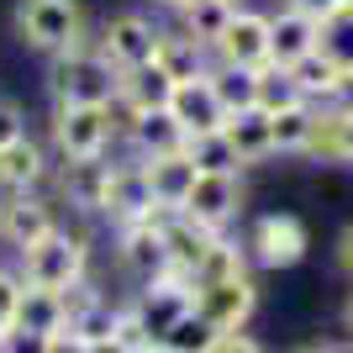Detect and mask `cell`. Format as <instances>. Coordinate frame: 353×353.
I'll use <instances>...</instances> for the list:
<instances>
[{
  "mask_svg": "<svg viewBox=\"0 0 353 353\" xmlns=\"http://www.w3.org/2000/svg\"><path fill=\"white\" fill-rule=\"evenodd\" d=\"M95 221H74L63 216V227H53V232L37 243V248L16 253L11 264L16 274L27 285H37V290H69V285H79L85 274H95V232H90Z\"/></svg>",
  "mask_w": 353,
  "mask_h": 353,
  "instance_id": "6da1fadb",
  "label": "cell"
},
{
  "mask_svg": "<svg viewBox=\"0 0 353 353\" xmlns=\"http://www.w3.org/2000/svg\"><path fill=\"white\" fill-rule=\"evenodd\" d=\"M43 95L48 105H105L117 95V69L105 63L95 27L79 43H69L63 53L43 59Z\"/></svg>",
  "mask_w": 353,
  "mask_h": 353,
  "instance_id": "7a4b0ae2",
  "label": "cell"
},
{
  "mask_svg": "<svg viewBox=\"0 0 353 353\" xmlns=\"http://www.w3.org/2000/svg\"><path fill=\"white\" fill-rule=\"evenodd\" d=\"M237 237H243L253 274H290L311 259V227L295 211H259Z\"/></svg>",
  "mask_w": 353,
  "mask_h": 353,
  "instance_id": "3957f363",
  "label": "cell"
},
{
  "mask_svg": "<svg viewBox=\"0 0 353 353\" xmlns=\"http://www.w3.org/2000/svg\"><path fill=\"white\" fill-rule=\"evenodd\" d=\"M95 27L85 16V0H16L11 6V32L16 43L37 53V59H53L69 43H79L85 32Z\"/></svg>",
  "mask_w": 353,
  "mask_h": 353,
  "instance_id": "277c9868",
  "label": "cell"
},
{
  "mask_svg": "<svg viewBox=\"0 0 353 353\" xmlns=\"http://www.w3.org/2000/svg\"><path fill=\"white\" fill-rule=\"evenodd\" d=\"M43 121H48L43 143L53 148L59 163L117 153V132H111V121H105V105H48Z\"/></svg>",
  "mask_w": 353,
  "mask_h": 353,
  "instance_id": "5b68a950",
  "label": "cell"
},
{
  "mask_svg": "<svg viewBox=\"0 0 353 353\" xmlns=\"http://www.w3.org/2000/svg\"><path fill=\"white\" fill-rule=\"evenodd\" d=\"M121 153V148H117ZM117 153H101V159H74L59 163L53 179H48V195L63 206V216L74 221H95L105 216V195H111V169H117Z\"/></svg>",
  "mask_w": 353,
  "mask_h": 353,
  "instance_id": "8992f818",
  "label": "cell"
},
{
  "mask_svg": "<svg viewBox=\"0 0 353 353\" xmlns=\"http://www.w3.org/2000/svg\"><path fill=\"white\" fill-rule=\"evenodd\" d=\"M159 32H163V16H153L143 0H137V6H121V11H111V16L95 21V43H101L105 63L121 74V69H137V63L153 59Z\"/></svg>",
  "mask_w": 353,
  "mask_h": 353,
  "instance_id": "52a82bcc",
  "label": "cell"
},
{
  "mask_svg": "<svg viewBox=\"0 0 353 353\" xmlns=\"http://www.w3.org/2000/svg\"><path fill=\"white\" fill-rule=\"evenodd\" d=\"M185 216L201 221L206 232H237V221L248 216V179L243 174H195L185 195Z\"/></svg>",
  "mask_w": 353,
  "mask_h": 353,
  "instance_id": "ba28073f",
  "label": "cell"
},
{
  "mask_svg": "<svg viewBox=\"0 0 353 353\" xmlns=\"http://www.w3.org/2000/svg\"><path fill=\"white\" fill-rule=\"evenodd\" d=\"M53 227H63V206L48 190H27V195H0V243L16 253L37 248Z\"/></svg>",
  "mask_w": 353,
  "mask_h": 353,
  "instance_id": "9c48e42d",
  "label": "cell"
},
{
  "mask_svg": "<svg viewBox=\"0 0 353 353\" xmlns=\"http://www.w3.org/2000/svg\"><path fill=\"white\" fill-rule=\"evenodd\" d=\"M111 259H117V269L127 274L132 285H148L159 280V274H169V248H163L159 227H148V221H127V227H111Z\"/></svg>",
  "mask_w": 353,
  "mask_h": 353,
  "instance_id": "30bf717a",
  "label": "cell"
},
{
  "mask_svg": "<svg viewBox=\"0 0 353 353\" xmlns=\"http://www.w3.org/2000/svg\"><path fill=\"white\" fill-rule=\"evenodd\" d=\"M195 311H201L216 332H243V327L259 316V274L221 280V285H195Z\"/></svg>",
  "mask_w": 353,
  "mask_h": 353,
  "instance_id": "8fae6325",
  "label": "cell"
},
{
  "mask_svg": "<svg viewBox=\"0 0 353 353\" xmlns=\"http://www.w3.org/2000/svg\"><path fill=\"white\" fill-rule=\"evenodd\" d=\"M59 159L37 132H21L16 143L0 148V195H27V190H48Z\"/></svg>",
  "mask_w": 353,
  "mask_h": 353,
  "instance_id": "7c38bea8",
  "label": "cell"
},
{
  "mask_svg": "<svg viewBox=\"0 0 353 353\" xmlns=\"http://www.w3.org/2000/svg\"><path fill=\"white\" fill-rule=\"evenodd\" d=\"M153 206H159V201H153V185H148L143 159H132V153L121 148V153H117V169H111V195H105V216H101V227L111 232V227L143 221Z\"/></svg>",
  "mask_w": 353,
  "mask_h": 353,
  "instance_id": "4fadbf2b",
  "label": "cell"
},
{
  "mask_svg": "<svg viewBox=\"0 0 353 353\" xmlns=\"http://www.w3.org/2000/svg\"><path fill=\"white\" fill-rule=\"evenodd\" d=\"M211 59L221 63H243V69H264L269 63V11L264 6H237L232 21L221 27Z\"/></svg>",
  "mask_w": 353,
  "mask_h": 353,
  "instance_id": "5bb4252c",
  "label": "cell"
},
{
  "mask_svg": "<svg viewBox=\"0 0 353 353\" xmlns=\"http://www.w3.org/2000/svg\"><path fill=\"white\" fill-rule=\"evenodd\" d=\"M153 63H159L174 85H190V79H206L211 69V48L206 43H195L190 32H179L174 21H163L159 32V48H153Z\"/></svg>",
  "mask_w": 353,
  "mask_h": 353,
  "instance_id": "9a60e30c",
  "label": "cell"
},
{
  "mask_svg": "<svg viewBox=\"0 0 353 353\" xmlns=\"http://www.w3.org/2000/svg\"><path fill=\"white\" fill-rule=\"evenodd\" d=\"M316 43H322V27H316L311 16L290 11V6H274V11H269V63H285V69H290V63L306 59Z\"/></svg>",
  "mask_w": 353,
  "mask_h": 353,
  "instance_id": "2e32d148",
  "label": "cell"
},
{
  "mask_svg": "<svg viewBox=\"0 0 353 353\" xmlns=\"http://www.w3.org/2000/svg\"><path fill=\"white\" fill-rule=\"evenodd\" d=\"M221 132H227V143L237 148L243 169H264V163H274V127H269V111H259V105L232 111Z\"/></svg>",
  "mask_w": 353,
  "mask_h": 353,
  "instance_id": "e0dca14e",
  "label": "cell"
},
{
  "mask_svg": "<svg viewBox=\"0 0 353 353\" xmlns=\"http://www.w3.org/2000/svg\"><path fill=\"white\" fill-rule=\"evenodd\" d=\"M169 117L185 127V137L195 132H216V127H227V111H221V101L211 95L206 79H190V85H174V95H169Z\"/></svg>",
  "mask_w": 353,
  "mask_h": 353,
  "instance_id": "ac0fdd59",
  "label": "cell"
},
{
  "mask_svg": "<svg viewBox=\"0 0 353 353\" xmlns=\"http://www.w3.org/2000/svg\"><path fill=\"white\" fill-rule=\"evenodd\" d=\"M143 169H148V185H153L159 206H185V195L195 185V163H190L185 148L179 153H159V159H143Z\"/></svg>",
  "mask_w": 353,
  "mask_h": 353,
  "instance_id": "d6986e66",
  "label": "cell"
},
{
  "mask_svg": "<svg viewBox=\"0 0 353 353\" xmlns=\"http://www.w3.org/2000/svg\"><path fill=\"white\" fill-rule=\"evenodd\" d=\"M243 274H253L248 253H243V237L237 232H216L211 248L201 253V264H195L190 280L195 285H221V280H243Z\"/></svg>",
  "mask_w": 353,
  "mask_h": 353,
  "instance_id": "ffe728a7",
  "label": "cell"
},
{
  "mask_svg": "<svg viewBox=\"0 0 353 353\" xmlns=\"http://www.w3.org/2000/svg\"><path fill=\"white\" fill-rule=\"evenodd\" d=\"M316 105H290V111H274L269 117V127H274V159H295V163H306L311 153V137H316Z\"/></svg>",
  "mask_w": 353,
  "mask_h": 353,
  "instance_id": "44dd1931",
  "label": "cell"
},
{
  "mask_svg": "<svg viewBox=\"0 0 353 353\" xmlns=\"http://www.w3.org/2000/svg\"><path fill=\"white\" fill-rule=\"evenodd\" d=\"M206 85H211V95L221 101V111H227V117H232V111H248V105H259V69H243V63H221V59H211Z\"/></svg>",
  "mask_w": 353,
  "mask_h": 353,
  "instance_id": "7402d4cb",
  "label": "cell"
},
{
  "mask_svg": "<svg viewBox=\"0 0 353 353\" xmlns=\"http://www.w3.org/2000/svg\"><path fill=\"white\" fill-rule=\"evenodd\" d=\"M185 148V127H179L169 111H143L127 137V153L132 159H159V153H179Z\"/></svg>",
  "mask_w": 353,
  "mask_h": 353,
  "instance_id": "603a6c76",
  "label": "cell"
},
{
  "mask_svg": "<svg viewBox=\"0 0 353 353\" xmlns=\"http://www.w3.org/2000/svg\"><path fill=\"white\" fill-rule=\"evenodd\" d=\"M63 322H69V316H63V295H59V290H37V285H27V280H21V301H16L11 327H21V332H37V338H48V332H59Z\"/></svg>",
  "mask_w": 353,
  "mask_h": 353,
  "instance_id": "cb8c5ba5",
  "label": "cell"
},
{
  "mask_svg": "<svg viewBox=\"0 0 353 353\" xmlns=\"http://www.w3.org/2000/svg\"><path fill=\"white\" fill-rule=\"evenodd\" d=\"M117 90L127 95V101L137 105V111H169V95H174V79L159 69V63L148 59L137 63V69H121L117 74Z\"/></svg>",
  "mask_w": 353,
  "mask_h": 353,
  "instance_id": "d4e9b609",
  "label": "cell"
},
{
  "mask_svg": "<svg viewBox=\"0 0 353 353\" xmlns=\"http://www.w3.org/2000/svg\"><path fill=\"white\" fill-rule=\"evenodd\" d=\"M185 153H190V163H195V174H248L243 169V159H237V148L227 143V132H195V137H185Z\"/></svg>",
  "mask_w": 353,
  "mask_h": 353,
  "instance_id": "484cf974",
  "label": "cell"
},
{
  "mask_svg": "<svg viewBox=\"0 0 353 353\" xmlns=\"http://www.w3.org/2000/svg\"><path fill=\"white\" fill-rule=\"evenodd\" d=\"M216 338H221V332L190 306L174 327H163V332H159V353H211V348H216Z\"/></svg>",
  "mask_w": 353,
  "mask_h": 353,
  "instance_id": "4316f807",
  "label": "cell"
},
{
  "mask_svg": "<svg viewBox=\"0 0 353 353\" xmlns=\"http://www.w3.org/2000/svg\"><path fill=\"white\" fill-rule=\"evenodd\" d=\"M290 74H295V85H301V95H306L311 105H327V101H332V85H338V74H343V69L327 59L322 48H311L306 59H295V63H290Z\"/></svg>",
  "mask_w": 353,
  "mask_h": 353,
  "instance_id": "83f0119b",
  "label": "cell"
},
{
  "mask_svg": "<svg viewBox=\"0 0 353 353\" xmlns=\"http://www.w3.org/2000/svg\"><path fill=\"white\" fill-rule=\"evenodd\" d=\"M227 21H232V6H227V0H190V6L174 16V27L190 32L195 43H206V48H216V37H221Z\"/></svg>",
  "mask_w": 353,
  "mask_h": 353,
  "instance_id": "f1b7e54d",
  "label": "cell"
},
{
  "mask_svg": "<svg viewBox=\"0 0 353 353\" xmlns=\"http://www.w3.org/2000/svg\"><path fill=\"white\" fill-rule=\"evenodd\" d=\"M290 105H306L295 74L285 69V63H264V69H259V111L274 117V111H290Z\"/></svg>",
  "mask_w": 353,
  "mask_h": 353,
  "instance_id": "f546056e",
  "label": "cell"
},
{
  "mask_svg": "<svg viewBox=\"0 0 353 353\" xmlns=\"http://www.w3.org/2000/svg\"><path fill=\"white\" fill-rule=\"evenodd\" d=\"M117 306H121V295H95L85 311L69 316V332H79L85 343H105L111 327H117Z\"/></svg>",
  "mask_w": 353,
  "mask_h": 353,
  "instance_id": "4dcf8cb0",
  "label": "cell"
},
{
  "mask_svg": "<svg viewBox=\"0 0 353 353\" xmlns=\"http://www.w3.org/2000/svg\"><path fill=\"white\" fill-rule=\"evenodd\" d=\"M111 343H117L121 353H153L159 348V338H153V327L137 316V306L121 295V306H117V327H111Z\"/></svg>",
  "mask_w": 353,
  "mask_h": 353,
  "instance_id": "1f68e13d",
  "label": "cell"
},
{
  "mask_svg": "<svg viewBox=\"0 0 353 353\" xmlns=\"http://www.w3.org/2000/svg\"><path fill=\"white\" fill-rule=\"evenodd\" d=\"M338 69H353V16H332L322 21V43H316Z\"/></svg>",
  "mask_w": 353,
  "mask_h": 353,
  "instance_id": "d6a6232c",
  "label": "cell"
},
{
  "mask_svg": "<svg viewBox=\"0 0 353 353\" xmlns=\"http://www.w3.org/2000/svg\"><path fill=\"white\" fill-rule=\"evenodd\" d=\"M21 132H32L27 105L16 101V95H0V148H6V143H16Z\"/></svg>",
  "mask_w": 353,
  "mask_h": 353,
  "instance_id": "836d02e7",
  "label": "cell"
},
{
  "mask_svg": "<svg viewBox=\"0 0 353 353\" xmlns=\"http://www.w3.org/2000/svg\"><path fill=\"white\" fill-rule=\"evenodd\" d=\"M16 301H21V274H16L11 259H0V327H11Z\"/></svg>",
  "mask_w": 353,
  "mask_h": 353,
  "instance_id": "e575fe53",
  "label": "cell"
},
{
  "mask_svg": "<svg viewBox=\"0 0 353 353\" xmlns=\"http://www.w3.org/2000/svg\"><path fill=\"white\" fill-rule=\"evenodd\" d=\"M290 11H301V16H311L316 27L322 21H332V16H348V0H285Z\"/></svg>",
  "mask_w": 353,
  "mask_h": 353,
  "instance_id": "d590c367",
  "label": "cell"
},
{
  "mask_svg": "<svg viewBox=\"0 0 353 353\" xmlns=\"http://www.w3.org/2000/svg\"><path fill=\"white\" fill-rule=\"evenodd\" d=\"M211 353H269V348H264L259 338H253L248 327H243V332H221V338H216V348H211Z\"/></svg>",
  "mask_w": 353,
  "mask_h": 353,
  "instance_id": "8d00e7d4",
  "label": "cell"
},
{
  "mask_svg": "<svg viewBox=\"0 0 353 353\" xmlns=\"http://www.w3.org/2000/svg\"><path fill=\"white\" fill-rule=\"evenodd\" d=\"M43 353H90V343L79 338V332H69V327H59V332L43 338Z\"/></svg>",
  "mask_w": 353,
  "mask_h": 353,
  "instance_id": "74e56055",
  "label": "cell"
},
{
  "mask_svg": "<svg viewBox=\"0 0 353 353\" xmlns=\"http://www.w3.org/2000/svg\"><path fill=\"white\" fill-rule=\"evenodd\" d=\"M0 353H43V338H37V332H21V327H6Z\"/></svg>",
  "mask_w": 353,
  "mask_h": 353,
  "instance_id": "f35d334b",
  "label": "cell"
},
{
  "mask_svg": "<svg viewBox=\"0 0 353 353\" xmlns=\"http://www.w3.org/2000/svg\"><path fill=\"white\" fill-rule=\"evenodd\" d=\"M338 117V169H353V111H332Z\"/></svg>",
  "mask_w": 353,
  "mask_h": 353,
  "instance_id": "ab89813d",
  "label": "cell"
},
{
  "mask_svg": "<svg viewBox=\"0 0 353 353\" xmlns=\"http://www.w3.org/2000/svg\"><path fill=\"white\" fill-rule=\"evenodd\" d=\"M332 259H338V269H343V274L353 280V221H348V227L338 232V243H332Z\"/></svg>",
  "mask_w": 353,
  "mask_h": 353,
  "instance_id": "60d3db41",
  "label": "cell"
},
{
  "mask_svg": "<svg viewBox=\"0 0 353 353\" xmlns=\"http://www.w3.org/2000/svg\"><path fill=\"white\" fill-rule=\"evenodd\" d=\"M332 111H353V69H343L338 74V85H332Z\"/></svg>",
  "mask_w": 353,
  "mask_h": 353,
  "instance_id": "b9f144b4",
  "label": "cell"
},
{
  "mask_svg": "<svg viewBox=\"0 0 353 353\" xmlns=\"http://www.w3.org/2000/svg\"><path fill=\"white\" fill-rule=\"evenodd\" d=\"M143 6H148V11H153V16H163V21H174V16L185 11L190 0H143Z\"/></svg>",
  "mask_w": 353,
  "mask_h": 353,
  "instance_id": "7bdbcfd3",
  "label": "cell"
},
{
  "mask_svg": "<svg viewBox=\"0 0 353 353\" xmlns=\"http://www.w3.org/2000/svg\"><path fill=\"white\" fill-rule=\"evenodd\" d=\"M290 353H338V343L332 338H306V343H295Z\"/></svg>",
  "mask_w": 353,
  "mask_h": 353,
  "instance_id": "ee69618b",
  "label": "cell"
},
{
  "mask_svg": "<svg viewBox=\"0 0 353 353\" xmlns=\"http://www.w3.org/2000/svg\"><path fill=\"white\" fill-rule=\"evenodd\" d=\"M343 332L353 338V290H348V301H343Z\"/></svg>",
  "mask_w": 353,
  "mask_h": 353,
  "instance_id": "f6af8a7d",
  "label": "cell"
},
{
  "mask_svg": "<svg viewBox=\"0 0 353 353\" xmlns=\"http://www.w3.org/2000/svg\"><path fill=\"white\" fill-rule=\"evenodd\" d=\"M90 353H121V348H117L111 338H105V343H90Z\"/></svg>",
  "mask_w": 353,
  "mask_h": 353,
  "instance_id": "bcb514c9",
  "label": "cell"
},
{
  "mask_svg": "<svg viewBox=\"0 0 353 353\" xmlns=\"http://www.w3.org/2000/svg\"><path fill=\"white\" fill-rule=\"evenodd\" d=\"M338 353H353V338H343V343H338Z\"/></svg>",
  "mask_w": 353,
  "mask_h": 353,
  "instance_id": "7dc6e473",
  "label": "cell"
},
{
  "mask_svg": "<svg viewBox=\"0 0 353 353\" xmlns=\"http://www.w3.org/2000/svg\"><path fill=\"white\" fill-rule=\"evenodd\" d=\"M227 6H232V11H237V6H259V0H227Z\"/></svg>",
  "mask_w": 353,
  "mask_h": 353,
  "instance_id": "c3c4849f",
  "label": "cell"
},
{
  "mask_svg": "<svg viewBox=\"0 0 353 353\" xmlns=\"http://www.w3.org/2000/svg\"><path fill=\"white\" fill-rule=\"evenodd\" d=\"M348 16H353V0H348Z\"/></svg>",
  "mask_w": 353,
  "mask_h": 353,
  "instance_id": "681fc988",
  "label": "cell"
},
{
  "mask_svg": "<svg viewBox=\"0 0 353 353\" xmlns=\"http://www.w3.org/2000/svg\"><path fill=\"white\" fill-rule=\"evenodd\" d=\"M0 338H6V327H0Z\"/></svg>",
  "mask_w": 353,
  "mask_h": 353,
  "instance_id": "f907efd6",
  "label": "cell"
}]
</instances>
